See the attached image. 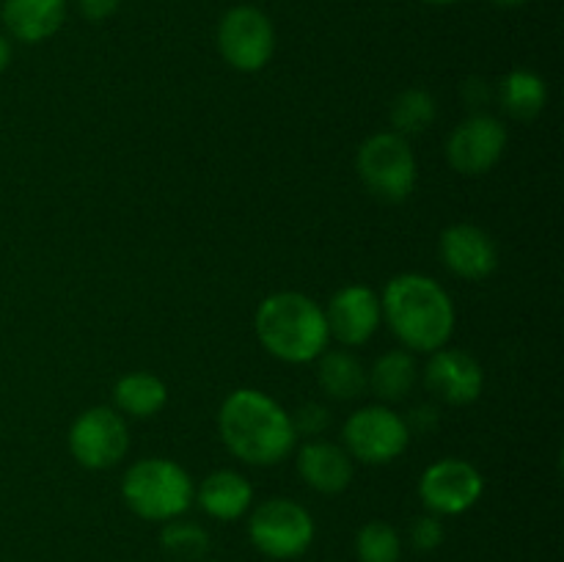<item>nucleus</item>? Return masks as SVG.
Masks as SVG:
<instances>
[{
    "label": "nucleus",
    "mask_w": 564,
    "mask_h": 562,
    "mask_svg": "<svg viewBox=\"0 0 564 562\" xmlns=\"http://www.w3.org/2000/svg\"><path fill=\"white\" fill-rule=\"evenodd\" d=\"M402 540L391 523L369 521L356 534L358 562H400Z\"/></svg>",
    "instance_id": "obj_24"
},
{
    "label": "nucleus",
    "mask_w": 564,
    "mask_h": 562,
    "mask_svg": "<svg viewBox=\"0 0 564 562\" xmlns=\"http://www.w3.org/2000/svg\"><path fill=\"white\" fill-rule=\"evenodd\" d=\"M0 3H3V0H0Z\"/></svg>",
    "instance_id": "obj_32"
},
{
    "label": "nucleus",
    "mask_w": 564,
    "mask_h": 562,
    "mask_svg": "<svg viewBox=\"0 0 564 562\" xmlns=\"http://www.w3.org/2000/svg\"><path fill=\"white\" fill-rule=\"evenodd\" d=\"M292 417V428H295L297 439H317L328 430L330 424V411L323 406V402H303Z\"/></svg>",
    "instance_id": "obj_25"
},
{
    "label": "nucleus",
    "mask_w": 564,
    "mask_h": 562,
    "mask_svg": "<svg viewBox=\"0 0 564 562\" xmlns=\"http://www.w3.org/2000/svg\"><path fill=\"white\" fill-rule=\"evenodd\" d=\"M411 540L419 551H435L441 543H444V523H441V516H419L411 527Z\"/></svg>",
    "instance_id": "obj_26"
},
{
    "label": "nucleus",
    "mask_w": 564,
    "mask_h": 562,
    "mask_svg": "<svg viewBox=\"0 0 564 562\" xmlns=\"http://www.w3.org/2000/svg\"><path fill=\"white\" fill-rule=\"evenodd\" d=\"M485 494V477L474 463L460 457H441L424 468L419 496L433 516H463Z\"/></svg>",
    "instance_id": "obj_10"
},
{
    "label": "nucleus",
    "mask_w": 564,
    "mask_h": 562,
    "mask_svg": "<svg viewBox=\"0 0 564 562\" xmlns=\"http://www.w3.org/2000/svg\"><path fill=\"white\" fill-rule=\"evenodd\" d=\"M121 496L138 518L165 523L187 512L196 488L180 463L169 457H143L127 468Z\"/></svg>",
    "instance_id": "obj_4"
},
{
    "label": "nucleus",
    "mask_w": 564,
    "mask_h": 562,
    "mask_svg": "<svg viewBox=\"0 0 564 562\" xmlns=\"http://www.w3.org/2000/svg\"><path fill=\"white\" fill-rule=\"evenodd\" d=\"M507 149V127L490 114H474L446 141V160L463 176L488 174Z\"/></svg>",
    "instance_id": "obj_11"
},
{
    "label": "nucleus",
    "mask_w": 564,
    "mask_h": 562,
    "mask_svg": "<svg viewBox=\"0 0 564 562\" xmlns=\"http://www.w3.org/2000/svg\"><path fill=\"white\" fill-rule=\"evenodd\" d=\"M408 422V430H419V433H427V430H433L435 424H438V408L433 406H419L416 411L411 413V417L405 419Z\"/></svg>",
    "instance_id": "obj_28"
},
{
    "label": "nucleus",
    "mask_w": 564,
    "mask_h": 562,
    "mask_svg": "<svg viewBox=\"0 0 564 562\" xmlns=\"http://www.w3.org/2000/svg\"><path fill=\"white\" fill-rule=\"evenodd\" d=\"M297 474L317 494H341L352 483V457L347 455L345 446L323 439H308L297 450Z\"/></svg>",
    "instance_id": "obj_15"
},
{
    "label": "nucleus",
    "mask_w": 564,
    "mask_h": 562,
    "mask_svg": "<svg viewBox=\"0 0 564 562\" xmlns=\"http://www.w3.org/2000/svg\"><path fill=\"white\" fill-rule=\"evenodd\" d=\"M416 358L405 347H397V350L383 353L378 361L372 364V372L367 375V383L372 386L375 397L383 402H400L405 400L408 391L416 383Z\"/></svg>",
    "instance_id": "obj_21"
},
{
    "label": "nucleus",
    "mask_w": 564,
    "mask_h": 562,
    "mask_svg": "<svg viewBox=\"0 0 564 562\" xmlns=\"http://www.w3.org/2000/svg\"><path fill=\"white\" fill-rule=\"evenodd\" d=\"M121 0H77V9L88 22H102L119 11Z\"/></svg>",
    "instance_id": "obj_27"
},
{
    "label": "nucleus",
    "mask_w": 564,
    "mask_h": 562,
    "mask_svg": "<svg viewBox=\"0 0 564 562\" xmlns=\"http://www.w3.org/2000/svg\"><path fill=\"white\" fill-rule=\"evenodd\" d=\"M0 20L17 42H47L64 25L66 0H3Z\"/></svg>",
    "instance_id": "obj_16"
},
{
    "label": "nucleus",
    "mask_w": 564,
    "mask_h": 562,
    "mask_svg": "<svg viewBox=\"0 0 564 562\" xmlns=\"http://www.w3.org/2000/svg\"><path fill=\"white\" fill-rule=\"evenodd\" d=\"M356 171L364 187L386 204L405 202L419 180V163L408 138L397 132H375L356 154Z\"/></svg>",
    "instance_id": "obj_5"
},
{
    "label": "nucleus",
    "mask_w": 564,
    "mask_h": 562,
    "mask_svg": "<svg viewBox=\"0 0 564 562\" xmlns=\"http://www.w3.org/2000/svg\"><path fill=\"white\" fill-rule=\"evenodd\" d=\"M218 430L226 450L248 466H275L297 444L284 406L257 389H237L226 397L218 411Z\"/></svg>",
    "instance_id": "obj_1"
},
{
    "label": "nucleus",
    "mask_w": 564,
    "mask_h": 562,
    "mask_svg": "<svg viewBox=\"0 0 564 562\" xmlns=\"http://www.w3.org/2000/svg\"><path fill=\"white\" fill-rule=\"evenodd\" d=\"M248 538L270 560H295L314 540V518L301 501L268 499L248 518Z\"/></svg>",
    "instance_id": "obj_6"
},
{
    "label": "nucleus",
    "mask_w": 564,
    "mask_h": 562,
    "mask_svg": "<svg viewBox=\"0 0 564 562\" xmlns=\"http://www.w3.org/2000/svg\"><path fill=\"white\" fill-rule=\"evenodd\" d=\"M494 6H501V9H518V6L529 3V0H490Z\"/></svg>",
    "instance_id": "obj_30"
},
{
    "label": "nucleus",
    "mask_w": 564,
    "mask_h": 562,
    "mask_svg": "<svg viewBox=\"0 0 564 562\" xmlns=\"http://www.w3.org/2000/svg\"><path fill=\"white\" fill-rule=\"evenodd\" d=\"M424 386L435 400L446 402V406H471L482 395V364L466 350L441 347L424 367Z\"/></svg>",
    "instance_id": "obj_13"
},
{
    "label": "nucleus",
    "mask_w": 564,
    "mask_h": 562,
    "mask_svg": "<svg viewBox=\"0 0 564 562\" xmlns=\"http://www.w3.org/2000/svg\"><path fill=\"white\" fill-rule=\"evenodd\" d=\"M11 64V42L0 33V72Z\"/></svg>",
    "instance_id": "obj_29"
},
{
    "label": "nucleus",
    "mask_w": 564,
    "mask_h": 562,
    "mask_svg": "<svg viewBox=\"0 0 564 562\" xmlns=\"http://www.w3.org/2000/svg\"><path fill=\"white\" fill-rule=\"evenodd\" d=\"M424 3H430V6H455V3H463V0H424Z\"/></svg>",
    "instance_id": "obj_31"
},
{
    "label": "nucleus",
    "mask_w": 564,
    "mask_h": 562,
    "mask_svg": "<svg viewBox=\"0 0 564 562\" xmlns=\"http://www.w3.org/2000/svg\"><path fill=\"white\" fill-rule=\"evenodd\" d=\"M317 383L334 400H356L367 389V369L350 350H325L317 358Z\"/></svg>",
    "instance_id": "obj_19"
},
{
    "label": "nucleus",
    "mask_w": 564,
    "mask_h": 562,
    "mask_svg": "<svg viewBox=\"0 0 564 562\" xmlns=\"http://www.w3.org/2000/svg\"><path fill=\"white\" fill-rule=\"evenodd\" d=\"M435 97L424 88H405L402 94H397V99L391 102L389 119L394 125L397 136H419V132L427 130L435 121Z\"/></svg>",
    "instance_id": "obj_22"
},
{
    "label": "nucleus",
    "mask_w": 564,
    "mask_h": 562,
    "mask_svg": "<svg viewBox=\"0 0 564 562\" xmlns=\"http://www.w3.org/2000/svg\"><path fill=\"white\" fill-rule=\"evenodd\" d=\"M193 499L215 521H237L251 510L253 485L242 474L220 468V472H213L202 479Z\"/></svg>",
    "instance_id": "obj_17"
},
{
    "label": "nucleus",
    "mask_w": 564,
    "mask_h": 562,
    "mask_svg": "<svg viewBox=\"0 0 564 562\" xmlns=\"http://www.w3.org/2000/svg\"><path fill=\"white\" fill-rule=\"evenodd\" d=\"M160 545L174 560L196 562L209 551V534L198 523L174 518V521H165L163 532H160Z\"/></svg>",
    "instance_id": "obj_23"
},
{
    "label": "nucleus",
    "mask_w": 564,
    "mask_h": 562,
    "mask_svg": "<svg viewBox=\"0 0 564 562\" xmlns=\"http://www.w3.org/2000/svg\"><path fill=\"white\" fill-rule=\"evenodd\" d=\"M323 312L328 334L345 347L367 345L383 323L380 298L364 284H347L336 290L328 301V309H323Z\"/></svg>",
    "instance_id": "obj_12"
},
{
    "label": "nucleus",
    "mask_w": 564,
    "mask_h": 562,
    "mask_svg": "<svg viewBox=\"0 0 564 562\" xmlns=\"http://www.w3.org/2000/svg\"><path fill=\"white\" fill-rule=\"evenodd\" d=\"M383 320L402 347L411 353H435L455 334V303L449 292L424 273H400L386 284Z\"/></svg>",
    "instance_id": "obj_2"
},
{
    "label": "nucleus",
    "mask_w": 564,
    "mask_h": 562,
    "mask_svg": "<svg viewBox=\"0 0 564 562\" xmlns=\"http://www.w3.org/2000/svg\"><path fill=\"white\" fill-rule=\"evenodd\" d=\"M257 336L264 350L286 364L317 361L328 350V323L314 298L303 292H273L257 309Z\"/></svg>",
    "instance_id": "obj_3"
},
{
    "label": "nucleus",
    "mask_w": 564,
    "mask_h": 562,
    "mask_svg": "<svg viewBox=\"0 0 564 562\" xmlns=\"http://www.w3.org/2000/svg\"><path fill=\"white\" fill-rule=\"evenodd\" d=\"M549 88L532 69H512L499 83V102L516 121H534L545 108Z\"/></svg>",
    "instance_id": "obj_20"
},
{
    "label": "nucleus",
    "mask_w": 564,
    "mask_h": 562,
    "mask_svg": "<svg viewBox=\"0 0 564 562\" xmlns=\"http://www.w3.org/2000/svg\"><path fill=\"white\" fill-rule=\"evenodd\" d=\"M411 444L408 422L389 406L358 408L345 422V450L356 461L383 466L397 461Z\"/></svg>",
    "instance_id": "obj_7"
},
{
    "label": "nucleus",
    "mask_w": 564,
    "mask_h": 562,
    "mask_svg": "<svg viewBox=\"0 0 564 562\" xmlns=\"http://www.w3.org/2000/svg\"><path fill=\"white\" fill-rule=\"evenodd\" d=\"M218 50L237 72H259L275 53V28L257 6H235L218 22Z\"/></svg>",
    "instance_id": "obj_8"
},
{
    "label": "nucleus",
    "mask_w": 564,
    "mask_h": 562,
    "mask_svg": "<svg viewBox=\"0 0 564 562\" xmlns=\"http://www.w3.org/2000/svg\"><path fill=\"white\" fill-rule=\"evenodd\" d=\"M438 251L446 270L455 273L457 279L482 281L499 268V251H496L494 237L477 224H455L444 229Z\"/></svg>",
    "instance_id": "obj_14"
},
{
    "label": "nucleus",
    "mask_w": 564,
    "mask_h": 562,
    "mask_svg": "<svg viewBox=\"0 0 564 562\" xmlns=\"http://www.w3.org/2000/svg\"><path fill=\"white\" fill-rule=\"evenodd\" d=\"M130 450V430L124 417L113 408H88L72 422L69 428V452L83 468H110L121 463Z\"/></svg>",
    "instance_id": "obj_9"
},
{
    "label": "nucleus",
    "mask_w": 564,
    "mask_h": 562,
    "mask_svg": "<svg viewBox=\"0 0 564 562\" xmlns=\"http://www.w3.org/2000/svg\"><path fill=\"white\" fill-rule=\"evenodd\" d=\"M116 411L132 419L158 417L169 402V389L152 372H127L113 386Z\"/></svg>",
    "instance_id": "obj_18"
}]
</instances>
